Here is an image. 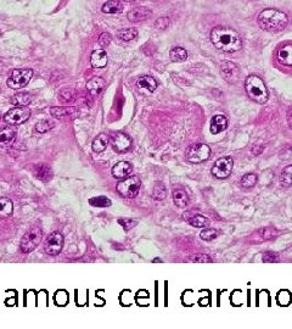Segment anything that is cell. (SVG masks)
I'll use <instances>...</instances> for the list:
<instances>
[{
	"label": "cell",
	"mask_w": 292,
	"mask_h": 329,
	"mask_svg": "<svg viewBox=\"0 0 292 329\" xmlns=\"http://www.w3.org/2000/svg\"><path fill=\"white\" fill-rule=\"evenodd\" d=\"M211 42L218 50L236 53L243 48V39L236 31L226 27H216L211 32Z\"/></svg>",
	"instance_id": "6da1fadb"
},
{
	"label": "cell",
	"mask_w": 292,
	"mask_h": 329,
	"mask_svg": "<svg viewBox=\"0 0 292 329\" xmlns=\"http://www.w3.org/2000/svg\"><path fill=\"white\" fill-rule=\"evenodd\" d=\"M257 22H258V26L264 31L280 32L288 26L289 17L283 11L275 9H267L258 15Z\"/></svg>",
	"instance_id": "7a4b0ae2"
},
{
	"label": "cell",
	"mask_w": 292,
	"mask_h": 329,
	"mask_svg": "<svg viewBox=\"0 0 292 329\" xmlns=\"http://www.w3.org/2000/svg\"><path fill=\"white\" fill-rule=\"evenodd\" d=\"M245 89L251 100H253L257 104H264L267 103L269 98L268 89H267L266 84L262 81L261 77L256 76V74H249L245 81Z\"/></svg>",
	"instance_id": "3957f363"
},
{
	"label": "cell",
	"mask_w": 292,
	"mask_h": 329,
	"mask_svg": "<svg viewBox=\"0 0 292 329\" xmlns=\"http://www.w3.org/2000/svg\"><path fill=\"white\" fill-rule=\"evenodd\" d=\"M140 187H141L140 178H139L138 176H132L127 177L126 179L119 182L116 187V190L117 193H118L121 196H123V198L133 199L139 194Z\"/></svg>",
	"instance_id": "277c9868"
},
{
	"label": "cell",
	"mask_w": 292,
	"mask_h": 329,
	"mask_svg": "<svg viewBox=\"0 0 292 329\" xmlns=\"http://www.w3.org/2000/svg\"><path fill=\"white\" fill-rule=\"evenodd\" d=\"M32 76H33V71L31 69L14 70L6 82L7 87H10L11 89H15V91L24 88L32 79Z\"/></svg>",
	"instance_id": "5b68a950"
},
{
	"label": "cell",
	"mask_w": 292,
	"mask_h": 329,
	"mask_svg": "<svg viewBox=\"0 0 292 329\" xmlns=\"http://www.w3.org/2000/svg\"><path fill=\"white\" fill-rule=\"evenodd\" d=\"M42 236H43V233H42V229L39 227L34 226L32 227L31 229L26 232L23 236H22L21 240V250L23 251L24 254H29L39 245L42 240Z\"/></svg>",
	"instance_id": "8992f818"
},
{
	"label": "cell",
	"mask_w": 292,
	"mask_h": 329,
	"mask_svg": "<svg viewBox=\"0 0 292 329\" xmlns=\"http://www.w3.org/2000/svg\"><path fill=\"white\" fill-rule=\"evenodd\" d=\"M186 160L191 164H201L208 160L211 156V149L206 144H193L186 149Z\"/></svg>",
	"instance_id": "52a82bcc"
},
{
	"label": "cell",
	"mask_w": 292,
	"mask_h": 329,
	"mask_svg": "<svg viewBox=\"0 0 292 329\" xmlns=\"http://www.w3.org/2000/svg\"><path fill=\"white\" fill-rule=\"evenodd\" d=\"M29 117H31V109L27 106H17V108L10 109L5 114L4 121L11 126H16V124L24 123Z\"/></svg>",
	"instance_id": "ba28073f"
},
{
	"label": "cell",
	"mask_w": 292,
	"mask_h": 329,
	"mask_svg": "<svg viewBox=\"0 0 292 329\" xmlns=\"http://www.w3.org/2000/svg\"><path fill=\"white\" fill-rule=\"evenodd\" d=\"M234 167V161L230 156H223L218 159L212 167V174L218 179L228 178L231 174Z\"/></svg>",
	"instance_id": "9c48e42d"
},
{
	"label": "cell",
	"mask_w": 292,
	"mask_h": 329,
	"mask_svg": "<svg viewBox=\"0 0 292 329\" xmlns=\"http://www.w3.org/2000/svg\"><path fill=\"white\" fill-rule=\"evenodd\" d=\"M64 248V236L60 232H52L46 238L44 244V251L50 256H56L61 253Z\"/></svg>",
	"instance_id": "30bf717a"
},
{
	"label": "cell",
	"mask_w": 292,
	"mask_h": 329,
	"mask_svg": "<svg viewBox=\"0 0 292 329\" xmlns=\"http://www.w3.org/2000/svg\"><path fill=\"white\" fill-rule=\"evenodd\" d=\"M111 145L114 151L117 153H126L131 149L132 146V139L128 134L123 133V132H118L114 134L111 139Z\"/></svg>",
	"instance_id": "8fae6325"
},
{
	"label": "cell",
	"mask_w": 292,
	"mask_h": 329,
	"mask_svg": "<svg viewBox=\"0 0 292 329\" xmlns=\"http://www.w3.org/2000/svg\"><path fill=\"white\" fill-rule=\"evenodd\" d=\"M221 73L228 83H235L239 78V69L234 62L224 61L221 64Z\"/></svg>",
	"instance_id": "7c38bea8"
},
{
	"label": "cell",
	"mask_w": 292,
	"mask_h": 329,
	"mask_svg": "<svg viewBox=\"0 0 292 329\" xmlns=\"http://www.w3.org/2000/svg\"><path fill=\"white\" fill-rule=\"evenodd\" d=\"M276 60L283 66L292 67V43L281 46L276 51Z\"/></svg>",
	"instance_id": "4fadbf2b"
},
{
	"label": "cell",
	"mask_w": 292,
	"mask_h": 329,
	"mask_svg": "<svg viewBox=\"0 0 292 329\" xmlns=\"http://www.w3.org/2000/svg\"><path fill=\"white\" fill-rule=\"evenodd\" d=\"M133 172V164L128 161H119L112 167V176L114 178H126Z\"/></svg>",
	"instance_id": "5bb4252c"
},
{
	"label": "cell",
	"mask_w": 292,
	"mask_h": 329,
	"mask_svg": "<svg viewBox=\"0 0 292 329\" xmlns=\"http://www.w3.org/2000/svg\"><path fill=\"white\" fill-rule=\"evenodd\" d=\"M16 132L12 127L5 126L0 128V146L1 148H9L15 141Z\"/></svg>",
	"instance_id": "9a60e30c"
},
{
	"label": "cell",
	"mask_w": 292,
	"mask_h": 329,
	"mask_svg": "<svg viewBox=\"0 0 292 329\" xmlns=\"http://www.w3.org/2000/svg\"><path fill=\"white\" fill-rule=\"evenodd\" d=\"M109 57L104 49H96L90 55V64L94 69H104L107 65Z\"/></svg>",
	"instance_id": "2e32d148"
},
{
	"label": "cell",
	"mask_w": 292,
	"mask_h": 329,
	"mask_svg": "<svg viewBox=\"0 0 292 329\" xmlns=\"http://www.w3.org/2000/svg\"><path fill=\"white\" fill-rule=\"evenodd\" d=\"M228 127V119L224 115H216L213 116V118L211 119V133L212 134H219L222 132H224Z\"/></svg>",
	"instance_id": "e0dca14e"
},
{
	"label": "cell",
	"mask_w": 292,
	"mask_h": 329,
	"mask_svg": "<svg viewBox=\"0 0 292 329\" xmlns=\"http://www.w3.org/2000/svg\"><path fill=\"white\" fill-rule=\"evenodd\" d=\"M127 16H128L129 21L140 22V21H144V20H147L150 16H151V10H149L147 7H144V6H139V7H135V9L131 10Z\"/></svg>",
	"instance_id": "ac0fdd59"
},
{
	"label": "cell",
	"mask_w": 292,
	"mask_h": 329,
	"mask_svg": "<svg viewBox=\"0 0 292 329\" xmlns=\"http://www.w3.org/2000/svg\"><path fill=\"white\" fill-rule=\"evenodd\" d=\"M50 114L55 118H74L78 111L74 108H51Z\"/></svg>",
	"instance_id": "d6986e66"
},
{
	"label": "cell",
	"mask_w": 292,
	"mask_h": 329,
	"mask_svg": "<svg viewBox=\"0 0 292 329\" xmlns=\"http://www.w3.org/2000/svg\"><path fill=\"white\" fill-rule=\"evenodd\" d=\"M105 84L106 83H105L104 79L100 78V77H94V78H91L90 81H88V83H87V89H88L89 94H90L91 96H96L104 91Z\"/></svg>",
	"instance_id": "ffe728a7"
},
{
	"label": "cell",
	"mask_w": 292,
	"mask_h": 329,
	"mask_svg": "<svg viewBox=\"0 0 292 329\" xmlns=\"http://www.w3.org/2000/svg\"><path fill=\"white\" fill-rule=\"evenodd\" d=\"M183 218L196 228H204L208 226V219L202 215H190V212H186L183 215Z\"/></svg>",
	"instance_id": "44dd1931"
},
{
	"label": "cell",
	"mask_w": 292,
	"mask_h": 329,
	"mask_svg": "<svg viewBox=\"0 0 292 329\" xmlns=\"http://www.w3.org/2000/svg\"><path fill=\"white\" fill-rule=\"evenodd\" d=\"M34 176L43 182H49L52 178V171L48 164H37L34 167Z\"/></svg>",
	"instance_id": "7402d4cb"
},
{
	"label": "cell",
	"mask_w": 292,
	"mask_h": 329,
	"mask_svg": "<svg viewBox=\"0 0 292 329\" xmlns=\"http://www.w3.org/2000/svg\"><path fill=\"white\" fill-rule=\"evenodd\" d=\"M123 10V5L119 0H109L102 5V12L105 14H119Z\"/></svg>",
	"instance_id": "603a6c76"
},
{
	"label": "cell",
	"mask_w": 292,
	"mask_h": 329,
	"mask_svg": "<svg viewBox=\"0 0 292 329\" xmlns=\"http://www.w3.org/2000/svg\"><path fill=\"white\" fill-rule=\"evenodd\" d=\"M109 136L105 133L99 134L95 139L93 141V144H91V148L95 153H102V151L106 149L107 144H109Z\"/></svg>",
	"instance_id": "cb8c5ba5"
},
{
	"label": "cell",
	"mask_w": 292,
	"mask_h": 329,
	"mask_svg": "<svg viewBox=\"0 0 292 329\" xmlns=\"http://www.w3.org/2000/svg\"><path fill=\"white\" fill-rule=\"evenodd\" d=\"M173 200L178 208H186L189 204V195L183 189H176L173 190Z\"/></svg>",
	"instance_id": "d4e9b609"
},
{
	"label": "cell",
	"mask_w": 292,
	"mask_h": 329,
	"mask_svg": "<svg viewBox=\"0 0 292 329\" xmlns=\"http://www.w3.org/2000/svg\"><path fill=\"white\" fill-rule=\"evenodd\" d=\"M136 84H138L139 88L147 89L149 92H155L157 88L156 81H155L154 77L151 76H141L140 78H138V81H136Z\"/></svg>",
	"instance_id": "484cf974"
},
{
	"label": "cell",
	"mask_w": 292,
	"mask_h": 329,
	"mask_svg": "<svg viewBox=\"0 0 292 329\" xmlns=\"http://www.w3.org/2000/svg\"><path fill=\"white\" fill-rule=\"evenodd\" d=\"M278 235L279 232L276 231L274 227H266V228L259 229V231L256 233V236H258V241L270 240V239H274Z\"/></svg>",
	"instance_id": "4316f807"
},
{
	"label": "cell",
	"mask_w": 292,
	"mask_h": 329,
	"mask_svg": "<svg viewBox=\"0 0 292 329\" xmlns=\"http://www.w3.org/2000/svg\"><path fill=\"white\" fill-rule=\"evenodd\" d=\"M14 205L7 198H0V218H7L12 215Z\"/></svg>",
	"instance_id": "83f0119b"
},
{
	"label": "cell",
	"mask_w": 292,
	"mask_h": 329,
	"mask_svg": "<svg viewBox=\"0 0 292 329\" xmlns=\"http://www.w3.org/2000/svg\"><path fill=\"white\" fill-rule=\"evenodd\" d=\"M32 100L31 94L24 93V92H20V93H16L14 96L11 98V104L12 105L16 106H27Z\"/></svg>",
	"instance_id": "f1b7e54d"
},
{
	"label": "cell",
	"mask_w": 292,
	"mask_h": 329,
	"mask_svg": "<svg viewBox=\"0 0 292 329\" xmlns=\"http://www.w3.org/2000/svg\"><path fill=\"white\" fill-rule=\"evenodd\" d=\"M169 56H171L172 61L174 62L185 61V60L188 59V51H186L184 48H181V47H176V48H173L171 50Z\"/></svg>",
	"instance_id": "f546056e"
},
{
	"label": "cell",
	"mask_w": 292,
	"mask_h": 329,
	"mask_svg": "<svg viewBox=\"0 0 292 329\" xmlns=\"http://www.w3.org/2000/svg\"><path fill=\"white\" fill-rule=\"evenodd\" d=\"M117 37L123 42H131L138 37V31L135 28H126L117 32Z\"/></svg>",
	"instance_id": "4dcf8cb0"
},
{
	"label": "cell",
	"mask_w": 292,
	"mask_h": 329,
	"mask_svg": "<svg viewBox=\"0 0 292 329\" xmlns=\"http://www.w3.org/2000/svg\"><path fill=\"white\" fill-rule=\"evenodd\" d=\"M280 184L283 187H286V188L292 186V164H289L281 171Z\"/></svg>",
	"instance_id": "1f68e13d"
},
{
	"label": "cell",
	"mask_w": 292,
	"mask_h": 329,
	"mask_svg": "<svg viewBox=\"0 0 292 329\" xmlns=\"http://www.w3.org/2000/svg\"><path fill=\"white\" fill-rule=\"evenodd\" d=\"M257 181H258V177L256 173H247L241 178V186L245 189L253 188L257 184Z\"/></svg>",
	"instance_id": "d6a6232c"
},
{
	"label": "cell",
	"mask_w": 292,
	"mask_h": 329,
	"mask_svg": "<svg viewBox=\"0 0 292 329\" xmlns=\"http://www.w3.org/2000/svg\"><path fill=\"white\" fill-rule=\"evenodd\" d=\"M152 196H154V199H156V200H163V199H166L167 189H166V187L163 186V183L157 182V183L155 184L154 191H152Z\"/></svg>",
	"instance_id": "836d02e7"
},
{
	"label": "cell",
	"mask_w": 292,
	"mask_h": 329,
	"mask_svg": "<svg viewBox=\"0 0 292 329\" xmlns=\"http://www.w3.org/2000/svg\"><path fill=\"white\" fill-rule=\"evenodd\" d=\"M89 204L95 208H109L111 206V200L107 199L106 196H94V198L89 199Z\"/></svg>",
	"instance_id": "e575fe53"
},
{
	"label": "cell",
	"mask_w": 292,
	"mask_h": 329,
	"mask_svg": "<svg viewBox=\"0 0 292 329\" xmlns=\"http://www.w3.org/2000/svg\"><path fill=\"white\" fill-rule=\"evenodd\" d=\"M200 236H201L202 240L212 241L213 239H216L218 236V231L213 228H206L200 233Z\"/></svg>",
	"instance_id": "d590c367"
},
{
	"label": "cell",
	"mask_w": 292,
	"mask_h": 329,
	"mask_svg": "<svg viewBox=\"0 0 292 329\" xmlns=\"http://www.w3.org/2000/svg\"><path fill=\"white\" fill-rule=\"evenodd\" d=\"M52 126H54V124H52L51 122L46 121V119H43V121H39L38 123L36 124V131L39 132V133H46V132L52 128Z\"/></svg>",
	"instance_id": "8d00e7d4"
},
{
	"label": "cell",
	"mask_w": 292,
	"mask_h": 329,
	"mask_svg": "<svg viewBox=\"0 0 292 329\" xmlns=\"http://www.w3.org/2000/svg\"><path fill=\"white\" fill-rule=\"evenodd\" d=\"M60 98H61V100L64 101V103H69V101L73 100L74 91H72V89L69 88L62 89V91L60 92Z\"/></svg>",
	"instance_id": "74e56055"
},
{
	"label": "cell",
	"mask_w": 292,
	"mask_h": 329,
	"mask_svg": "<svg viewBox=\"0 0 292 329\" xmlns=\"http://www.w3.org/2000/svg\"><path fill=\"white\" fill-rule=\"evenodd\" d=\"M118 223L123 227L124 231H129V229H132L133 227H135L136 221H134V219H131V218H119Z\"/></svg>",
	"instance_id": "f35d334b"
},
{
	"label": "cell",
	"mask_w": 292,
	"mask_h": 329,
	"mask_svg": "<svg viewBox=\"0 0 292 329\" xmlns=\"http://www.w3.org/2000/svg\"><path fill=\"white\" fill-rule=\"evenodd\" d=\"M155 26H156L157 29H161V31H163V29L168 28L169 19H168V17H159V19H157L156 22H155Z\"/></svg>",
	"instance_id": "ab89813d"
},
{
	"label": "cell",
	"mask_w": 292,
	"mask_h": 329,
	"mask_svg": "<svg viewBox=\"0 0 292 329\" xmlns=\"http://www.w3.org/2000/svg\"><path fill=\"white\" fill-rule=\"evenodd\" d=\"M278 261H279V258L275 253H271V251H267V253H264L263 262L273 263V262H278Z\"/></svg>",
	"instance_id": "60d3db41"
},
{
	"label": "cell",
	"mask_w": 292,
	"mask_h": 329,
	"mask_svg": "<svg viewBox=\"0 0 292 329\" xmlns=\"http://www.w3.org/2000/svg\"><path fill=\"white\" fill-rule=\"evenodd\" d=\"M111 39H112L111 34L107 33V32H104V33L99 37V44L101 47H104V48L105 47H109L110 43H111Z\"/></svg>",
	"instance_id": "b9f144b4"
},
{
	"label": "cell",
	"mask_w": 292,
	"mask_h": 329,
	"mask_svg": "<svg viewBox=\"0 0 292 329\" xmlns=\"http://www.w3.org/2000/svg\"><path fill=\"white\" fill-rule=\"evenodd\" d=\"M190 261H193V262H199V263H204V262H211V258L207 255H204V254H199V255L194 256V258H190Z\"/></svg>",
	"instance_id": "7bdbcfd3"
},
{
	"label": "cell",
	"mask_w": 292,
	"mask_h": 329,
	"mask_svg": "<svg viewBox=\"0 0 292 329\" xmlns=\"http://www.w3.org/2000/svg\"><path fill=\"white\" fill-rule=\"evenodd\" d=\"M124 1H128V2H132V1H134V0H124Z\"/></svg>",
	"instance_id": "ee69618b"
},
{
	"label": "cell",
	"mask_w": 292,
	"mask_h": 329,
	"mask_svg": "<svg viewBox=\"0 0 292 329\" xmlns=\"http://www.w3.org/2000/svg\"><path fill=\"white\" fill-rule=\"evenodd\" d=\"M0 117H1V115H0Z\"/></svg>",
	"instance_id": "f6af8a7d"
}]
</instances>
